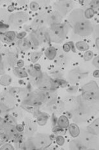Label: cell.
Segmentation results:
<instances>
[{
	"label": "cell",
	"mask_w": 99,
	"mask_h": 150,
	"mask_svg": "<svg viewBox=\"0 0 99 150\" xmlns=\"http://www.w3.org/2000/svg\"><path fill=\"white\" fill-rule=\"evenodd\" d=\"M42 55V52H33L31 54V60L33 61V62H35V61H38L39 59L41 57V56Z\"/></svg>",
	"instance_id": "28"
},
{
	"label": "cell",
	"mask_w": 99,
	"mask_h": 150,
	"mask_svg": "<svg viewBox=\"0 0 99 150\" xmlns=\"http://www.w3.org/2000/svg\"><path fill=\"white\" fill-rule=\"evenodd\" d=\"M68 130L70 132V135L73 137H77V136L79 135L80 133V130L78 126L75 124V123H72L68 126Z\"/></svg>",
	"instance_id": "17"
},
{
	"label": "cell",
	"mask_w": 99,
	"mask_h": 150,
	"mask_svg": "<svg viewBox=\"0 0 99 150\" xmlns=\"http://www.w3.org/2000/svg\"><path fill=\"white\" fill-rule=\"evenodd\" d=\"M12 82V78L10 77L9 75H4L1 77L0 78V84L4 86H7L10 84V83Z\"/></svg>",
	"instance_id": "20"
},
{
	"label": "cell",
	"mask_w": 99,
	"mask_h": 150,
	"mask_svg": "<svg viewBox=\"0 0 99 150\" xmlns=\"http://www.w3.org/2000/svg\"><path fill=\"white\" fill-rule=\"evenodd\" d=\"M95 14V10H93L91 8H88L86 10H85V12L84 13V17L87 19H92Z\"/></svg>",
	"instance_id": "25"
},
{
	"label": "cell",
	"mask_w": 99,
	"mask_h": 150,
	"mask_svg": "<svg viewBox=\"0 0 99 150\" xmlns=\"http://www.w3.org/2000/svg\"><path fill=\"white\" fill-rule=\"evenodd\" d=\"M33 67L35 68V69L37 70V71H41V66H40L39 65H38V64H37V65H35Z\"/></svg>",
	"instance_id": "41"
},
{
	"label": "cell",
	"mask_w": 99,
	"mask_h": 150,
	"mask_svg": "<svg viewBox=\"0 0 99 150\" xmlns=\"http://www.w3.org/2000/svg\"><path fill=\"white\" fill-rule=\"evenodd\" d=\"M93 76L95 77H98V70H95L93 72Z\"/></svg>",
	"instance_id": "42"
},
{
	"label": "cell",
	"mask_w": 99,
	"mask_h": 150,
	"mask_svg": "<svg viewBox=\"0 0 99 150\" xmlns=\"http://www.w3.org/2000/svg\"><path fill=\"white\" fill-rule=\"evenodd\" d=\"M50 74L52 75V76L53 77H54V79L62 78V77L63 76V73L62 70L60 68L52 70L50 71Z\"/></svg>",
	"instance_id": "24"
},
{
	"label": "cell",
	"mask_w": 99,
	"mask_h": 150,
	"mask_svg": "<svg viewBox=\"0 0 99 150\" xmlns=\"http://www.w3.org/2000/svg\"><path fill=\"white\" fill-rule=\"evenodd\" d=\"M93 56V52L91 50H87L84 56V59L85 61H89L92 59Z\"/></svg>",
	"instance_id": "29"
},
{
	"label": "cell",
	"mask_w": 99,
	"mask_h": 150,
	"mask_svg": "<svg viewBox=\"0 0 99 150\" xmlns=\"http://www.w3.org/2000/svg\"><path fill=\"white\" fill-rule=\"evenodd\" d=\"M77 90H78V87H77L76 86H71L66 90V92L70 93H76Z\"/></svg>",
	"instance_id": "32"
},
{
	"label": "cell",
	"mask_w": 99,
	"mask_h": 150,
	"mask_svg": "<svg viewBox=\"0 0 99 150\" xmlns=\"http://www.w3.org/2000/svg\"><path fill=\"white\" fill-rule=\"evenodd\" d=\"M52 121L53 123V125L55 126V125H57V121H58V119L56 118L55 115H53V117H52Z\"/></svg>",
	"instance_id": "40"
},
{
	"label": "cell",
	"mask_w": 99,
	"mask_h": 150,
	"mask_svg": "<svg viewBox=\"0 0 99 150\" xmlns=\"http://www.w3.org/2000/svg\"><path fill=\"white\" fill-rule=\"evenodd\" d=\"M62 15H61L60 13L57 12L56 10L55 11H52L50 13V14L47 15L46 18V22L49 25L53 26L55 25H58V24L61 23L62 21Z\"/></svg>",
	"instance_id": "8"
},
{
	"label": "cell",
	"mask_w": 99,
	"mask_h": 150,
	"mask_svg": "<svg viewBox=\"0 0 99 150\" xmlns=\"http://www.w3.org/2000/svg\"><path fill=\"white\" fill-rule=\"evenodd\" d=\"M70 148L72 149H85L86 146L81 139H75L70 143Z\"/></svg>",
	"instance_id": "12"
},
{
	"label": "cell",
	"mask_w": 99,
	"mask_h": 150,
	"mask_svg": "<svg viewBox=\"0 0 99 150\" xmlns=\"http://www.w3.org/2000/svg\"><path fill=\"white\" fill-rule=\"evenodd\" d=\"M1 63V54H0V63Z\"/></svg>",
	"instance_id": "44"
},
{
	"label": "cell",
	"mask_w": 99,
	"mask_h": 150,
	"mask_svg": "<svg viewBox=\"0 0 99 150\" xmlns=\"http://www.w3.org/2000/svg\"><path fill=\"white\" fill-rule=\"evenodd\" d=\"M1 149H14V148H12V146L10 145L9 144H6L3 146H2V148H1Z\"/></svg>",
	"instance_id": "37"
},
{
	"label": "cell",
	"mask_w": 99,
	"mask_h": 150,
	"mask_svg": "<svg viewBox=\"0 0 99 150\" xmlns=\"http://www.w3.org/2000/svg\"><path fill=\"white\" fill-rule=\"evenodd\" d=\"M92 63L93 65L96 66V67H98V56L93 59Z\"/></svg>",
	"instance_id": "36"
},
{
	"label": "cell",
	"mask_w": 99,
	"mask_h": 150,
	"mask_svg": "<svg viewBox=\"0 0 99 150\" xmlns=\"http://www.w3.org/2000/svg\"><path fill=\"white\" fill-rule=\"evenodd\" d=\"M28 19V15L25 12H17L10 15L9 17V24L10 25L19 26L25 23Z\"/></svg>",
	"instance_id": "5"
},
{
	"label": "cell",
	"mask_w": 99,
	"mask_h": 150,
	"mask_svg": "<svg viewBox=\"0 0 99 150\" xmlns=\"http://www.w3.org/2000/svg\"><path fill=\"white\" fill-rule=\"evenodd\" d=\"M63 50L64 52H69L71 49V45H70L69 43H66V44H65L63 45Z\"/></svg>",
	"instance_id": "35"
},
{
	"label": "cell",
	"mask_w": 99,
	"mask_h": 150,
	"mask_svg": "<svg viewBox=\"0 0 99 150\" xmlns=\"http://www.w3.org/2000/svg\"><path fill=\"white\" fill-rule=\"evenodd\" d=\"M30 9L33 11H37L39 9V5L37 2L33 1L30 4Z\"/></svg>",
	"instance_id": "31"
},
{
	"label": "cell",
	"mask_w": 99,
	"mask_h": 150,
	"mask_svg": "<svg viewBox=\"0 0 99 150\" xmlns=\"http://www.w3.org/2000/svg\"><path fill=\"white\" fill-rule=\"evenodd\" d=\"M96 46H97V47L98 49V38L96 40Z\"/></svg>",
	"instance_id": "43"
},
{
	"label": "cell",
	"mask_w": 99,
	"mask_h": 150,
	"mask_svg": "<svg viewBox=\"0 0 99 150\" xmlns=\"http://www.w3.org/2000/svg\"><path fill=\"white\" fill-rule=\"evenodd\" d=\"M57 125L58 127L64 128V129L66 128H68L69 126L68 117L66 116H61L60 118L58 119Z\"/></svg>",
	"instance_id": "16"
},
{
	"label": "cell",
	"mask_w": 99,
	"mask_h": 150,
	"mask_svg": "<svg viewBox=\"0 0 99 150\" xmlns=\"http://www.w3.org/2000/svg\"><path fill=\"white\" fill-rule=\"evenodd\" d=\"M48 120V116L45 114L41 113L37 116V122L40 125H44Z\"/></svg>",
	"instance_id": "23"
},
{
	"label": "cell",
	"mask_w": 99,
	"mask_h": 150,
	"mask_svg": "<svg viewBox=\"0 0 99 150\" xmlns=\"http://www.w3.org/2000/svg\"><path fill=\"white\" fill-rule=\"evenodd\" d=\"M55 62L57 65L60 66H65L68 62V56H66L65 53L62 51L57 52L56 59Z\"/></svg>",
	"instance_id": "10"
},
{
	"label": "cell",
	"mask_w": 99,
	"mask_h": 150,
	"mask_svg": "<svg viewBox=\"0 0 99 150\" xmlns=\"http://www.w3.org/2000/svg\"><path fill=\"white\" fill-rule=\"evenodd\" d=\"M57 50L53 47H49L45 49V55L50 60H54V58L56 56Z\"/></svg>",
	"instance_id": "14"
},
{
	"label": "cell",
	"mask_w": 99,
	"mask_h": 150,
	"mask_svg": "<svg viewBox=\"0 0 99 150\" xmlns=\"http://www.w3.org/2000/svg\"><path fill=\"white\" fill-rule=\"evenodd\" d=\"M84 20V12L82 9H80L74 10L68 17L69 22H70L71 25H73L74 26Z\"/></svg>",
	"instance_id": "7"
},
{
	"label": "cell",
	"mask_w": 99,
	"mask_h": 150,
	"mask_svg": "<svg viewBox=\"0 0 99 150\" xmlns=\"http://www.w3.org/2000/svg\"><path fill=\"white\" fill-rule=\"evenodd\" d=\"M14 72L15 76L21 77V78H24V77H26L28 76V73L26 72V71L19 67L15 68L14 70Z\"/></svg>",
	"instance_id": "22"
},
{
	"label": "cell",
	"mask_w": 99,
	"mask_h": 150,
	"mask_svg": "<svg viewBox=\"0 0 99 150\" xmlns=\"http://www.w3.org/2000/svg\"><path fill=\"white\" fill-rule=\"evenodd\" d=\"M83 75L84 74L78 69L72 70L69 72L68 74V79L72 83H77L81 81L82 78H83Z\"/></svg>",
	"instance_id": "9"
},
{
	"label": "cell",
	"mask_w": 99,
	"mask_h": 150,
	"mask_svg": "<svg viewBox=\"0 0 99 150\" xmlns=\"http://www.w3.org/2000/svg\"><path fill=\"white\" fill-rule=\"evenodd\" d=\"M45 21V19L43 15H39L37 17L33 22V28H39L40 26L44 25Z\"/></svg>",
	"instance_id": "18"
},
{
	"label": "cell",
	"mask_w": 99,
	"mask_h": 150,
	"mask_svg": "<svg viewBox=\"0 0 99 150\" xmlns=\"http://www.w3.org/2000/svg\"><path fill=\"white\" fill-rule=\"evenodd\" d=\"M16 129H17L18 132H23L24 130V127L21 125H16Z\"/></svg>",
	"instance_id": "38"
},
{
	"label": "cell",
	"mask_w": 99,
	"mask_h": 150,
	"mask_svg": "<svg viewBox=\"0 0 99 150\" xmlns=\"http://www.w3.org/2000/svg\"><path fill=\"white\" fill-rule=\"evenodd\" d=\"M18 47L22 50H27L31 47V44L29 40H27V39H21L17 43Z\"/></svg>",
	"instance_id": "15"
},
{
	"label": "cell",
	"mask_w": 99,
	"mask_h": 150,
	"mask_svg": "<svg viewBox=\"0 0 99 150\" xmlns=\"http://www.w3.org/2000/svg\"><path fill=\"white\" fill-rule=\"evenodd\" d=\"M21 116H22V112L19 111V110H15L13 112V117H15V118H20Z\"/></svg>",
	"instance_id": "33"
},
{
	"label": "cell",
	"mask_w": 99,
	"mask_h": 150,
	"mask_svg": "<svg viewBox=\"0 0 99 150\" xmlns=\"http://www.w3.org/2000/svg\"><path fill=\"white\" fill-rule=\"evenodd\" d=\"M5 62H7V66H13L17 63V60L14 54H9L5 57Z\"/></svg>",
	"instance_id": "19"
},
{
	"label": "cell",
	"mask_w": 99,
	"mask_h": 150,
	"mask_svg": "<svg viewBox=\"0 0 99 150\" xmlns=\"http://www.w3.org/2000/svg\"><path fill=\"white\" fill-rule=\"evenodd\" d=\"M55 82L56 83L58 86H61V87H65L68 85V82L63 79H54Z\"/></svg>",
	"instance_id": "27"
},
{
	"label": "cell",
	"mask_w": 99,
	"mask_h": 150,
	"mask_svg": "<svg viewBox=\"0 0 99 150\" xmlns=\"http://www.w3.org/2000/svg\"><path fill=\"white\" fill-rule=\"evenodd\" d=\"M76 48L77 50H80V51H86L89 49V45L84 42L82 41H79L77 42L76 44Z\"/></svg>",
	"instance_id": "21"
},
{
	"label": "cell",
	"mask_w": 99,
	"mask_h": 150,
	"mask_svg": "<svg viewBox=\"0 0 99 150\" xmlns=\"http://www.w3.org/2000/svg\"><path fill=\"white\" fill-rule=\"evenodd\" d=\"M74 7V3L70 1H59L54 4V8L62 15H66Z\"/></svg>",
	"instance_id": "3"
},
{
	"label": "cell",
	"mask_w": 99,
	"mask_h": 150,
	"mask_svg": "<svg viewBox=\"0 0 99 150\" xmlns=\"http://www.w3.org/2000/svg\"><path fill=\"white\" fill-rule=\"evenodd\" d=\"M26 132L28 135H32L35 132L37 129V126L33 121L30 119L26 120Z\"/></svg>",
	"instance_id": "11"
},
{
	"label": "cell",
	"mask_w": 99,
	"mask_h": 150,
	"mask_svg": "<svg viewBox=\"0 0 99 150\" xmlns=\"http://www.w3.org/2000/svg\"><path fill=\"white\" fill-rule=\"evenodd\" d=\"M89 5L91 7H90L91 9H92L93 10H95V9H97V8H98V1H91Z\"/></svg>",
	"instance_id": "34"
},
{
	"label": "cell",
	"mask_w": 99,
	"mask_h": 150,
	"mask_svg": "<svg viewBox=\"0 0 99 150\" xmlns=\"http://www.w3.org/2000/svg\"><path fill=\"white\" fill-rule=\"evenodd\" d=\"M16 64H17L18 67L21 68L24 66V61L23 60H19L18 61H17V63Z\"/></svg>",
	"instance_id": "39"
},
{
	"label": "cell",
	"mask_w": 99,
	"mask_h": 150,
	"mask_svg": "<svg viewBox=\"0 0 99 150\" xmlns=\"http://www.w3.org/2000/svg\"><path fill=\"white\" fill-rule=\"evenodd\" d=\"M88 132L93 135L98 134V119L95 120L92 124L88 126L87 128Z\"/></svg>",
	"instance_id": "13"
},
{
	"label": "cell",
	"mask_w": 99,
	"mask_h": 150,
	"mask_svg": "<svg viewBox=\"0 0 99 150\" xmlns=\"http://www.w3.org/2000/svg\"><path fill=\"white\" fill-rule=\"evenodd\" d=\"M68 31V27L65 24L60 23L51 26L50 30L48 31L49 39L56 43L62 42L65 38Z\"/></svg>",
	"instance_id": "1"
},
{
	"label": "cell",
	"mask_w": 99,
	"mask_h": 150,
	"mask_svg": "<svg viewBox=\"0 0 99 150\" xmlns=\"http://www.w3.org/2000/svg\"><path fill=\"white\" fill-rule=\"evenodd\" d=\"M52 132L53 133H54L58 135H63L65 133V131L64 130V128H61L60 127H58V126H54V128H53L52 129Z\"/></svg>",
	"instance_id": "26"
},
{
	"label": "cell",
	"mask_w": 99,
	"mask_h": 150,
	"mask_svg": "<svg viewBox=\"0 0 99 150\" xmlns=\"http://www.w3.org/2000/svg\"><path fill=\"white\" fill-rule=\"evenodd\" d=\"M51 139L50 137L45 134H39L33 141V143L35 148L40 149L46 148L50 144Z\"/></svg>",
	"instance_id": "4"
},
{
	"label": "cell",
	"mask_w": 99,
	"mask_h": 150,
	"mask_svg": "<svg viewBox=\"0 0 99 150\" xmlns=\"http://www.w3.org/2000/svg\"><path fill=\"white\" fill-rule=\"evenodd\" d=\"M82 90L83 91L82 93H87L93 96L96 100L98 99V87L95 82L91 81L88 82V84L84 86Z\"/></svg>",
	"instance_id": "6"
},
{
	"label": "cell",
	"mask_w": 99,
	"mask_h": 150,
	"mask_svg": "<svg viewBox=\"0 0 99 150\" xmlns=\"http://www.w3.org/2000/svg\"><path fill=\"white\" fill-rule=\"evenodd\" d=\"M56 143L60 146H62L65 143V139L61 135H57L56 138Z\"/></svg>",
	"instance_id": "30"
},
{
	"label": "cell",
	"mask_w": 99,
	"mask_h": 150,
	"mask_svg": "<svg viewBox=\"0 0 99 150\" xmlns=\"http://www.w3.org/2000/svg\"><path fill=\"white\" fill-rule=\"evenodd\" d=\"M74 32L80 36H88L93 33V28L90 21L84 20L74 26Z\"/></svg>",
	"instance_id": "2"
}]
</instances>
